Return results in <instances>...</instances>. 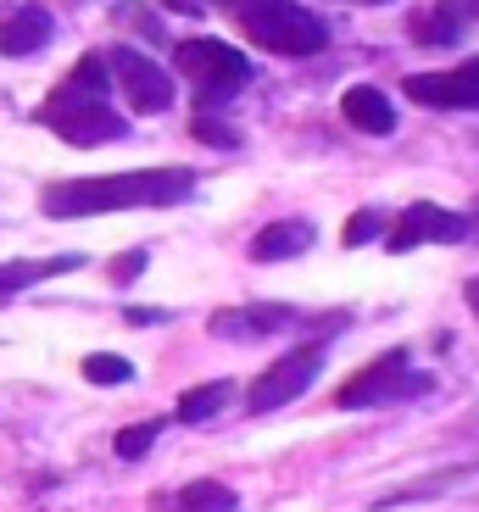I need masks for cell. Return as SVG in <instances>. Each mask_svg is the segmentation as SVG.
Listing matches in <instances>:
<instances>
[{"instance_id": "cell-3", "label": "cell", "mask_w": 479, "mask_h": 512, "mask_svg": "<svg viewBox=\"0 0 479 512\" xmlns=\"http://www.w3.org/2000/svg\"><path fill=\"white\" fill-rule=\"evenodd\" d=\"M234 23L251 45L273 56H318L329 51V23L296 0H240L234 6Z\"/></svg>"}, {"instance_id": "cell-24", "label": "cell", "mask_w": 479, "mask_h": 512, "mask_svg": "<svg viewBox=\"0 0 479 512\" xmlns=\"http://www.w3.org/2000/svg\"><path fill=\"white\" fill-rule=\"evenodd\" d=\"M468 307H474V312H479V279H474V284H468Z\"/></svg>"}, {"instance_id": "cell-17", "label": "cell", "mask_w": 479, "mask_h": 512, "mask_svg": "<svg viewBox=\"0 0 479 512\" xmlns=\"http://www.w3.org/2000/svg\"><path fill=\"white\" fill-rule=\"evenodd\" d=\"M229 396H234L229 379L195 384V390H184V396H179V423H207V418H218V412L229 407Z\"/></svg>"}, {"instance_id": "cell-8", "label": "cell", "mask_w": 479, "mask_h": 512, "mask_svg": "<svg viewBox=\"0 0 479 512\" xmlns=\"http://www.w3.org/2000/svg\"><path fill=\"white\" fill-rule=\"evenodd\" d=\"M468 234H474V223H468L463 212H446V206H435V201H418L385 229V245L402 256V251H413V245H457V240H468Z\"/></svg>"}, {"instance_id": "cell-15", "label": "cell", "mask_w": 479, "mask_h": 512, "mask_svg": "<svg viewBox=\"0 0 479 512\" xmlns=\"http://www.w3.org/2000/svg\"><path fill=\"white\" fill-rule=\"evenodd\" d=\"M468 17H474L468 0H441L429 17H418V23H413V39H418V45H435V51H441V45H457L463 28H468Z\"/></svg>"}, {"instance_id": "cell-27", "label": "cell", "mask_w": 479, "mask_h": 512, "mask_svg": "<svg viewBox=\"0 0 479 512\" xmlns=\"http://www.w3.org/2000/svg\"><path fill=\"white\" fill-rule=\"evenodd\" d=\"M468 6H474V12H479V0H468Z\"/></svg>"}, {"instance_id": "cell-19", "label": "cell", "mask_w": 479, "mask_h": 512, "mask_svg": "<svg viewBox=\"0 0 479 512\" xmlns=\"http://www.w3.org/2000/svg\"><path fill=\"white\" fill-rule=\"evenodd\" d=\"M190 134H195V140H207V145H218V151H234V145H240V128H229L218 112H207V106H195Z\"/></svg>"}, {"instance_id": "cell-22", "label": "cell", "mask_w": 479, "mask_h": 512, "mask_svg": "<svg viewBox=\"0 0 479 512\" xmlns=\"http://www.w3.org/2000/svg\"><path fill=\"white\" fill-rule=\"evenodd\" d=\"M145 262H151V251H123V256L112 262V284H134Z\"/></svg>"}, {"instance_id": "cell-1", "label": "cell", "mask_w": 479, "mask_h": 512, "mask_svg": "<svg viewBox=\"0 0 479 512\" xmlns=\"http://www.w3.org/2000/svg\"><path fill=\"white\" fill-rule=\"evenodd\" d=\"M195 195L190 167H134V173H95L39 190L45 218H95V212H140V206H179Z\"/></svg>"}, {"instance_id": "cell-7", "label": "cell", "mask_w": 479, "mask_h": 512, "mask_svg": "<svg viewBox=\"0 0 479 512\" xmlns=\"http://www.w3.org/2000/svg\"><path fill=\"white\" fill-rule=\"evenodd\" d=\"M106 56V73L117 78V90H123V101L134 106L140 117H156L173 106V73L168 67H156L145 51H134V45H112Z\"/></svg>"}, {"instance_id": "cell-26", "label": "cell", "mask_w": 479, "mask_h": 512, "mask_svg": "<svg viewBox=\"0 0 479 512\" xmlns=\"http://www.w3.org/2000/svg\"><path fill=\"white\" fill-rule=\"evenodd\" d=\"M223 6H240V0H223Z\"/></svg>"}, {"instance_id": "cell-13", "label": "cell", "mask_w": 479, "mask_h": 512, "mask_svg": "<svg viewBox=\"0 0 479 512\" xmlns=\"http://www.w3.org/2000/svg\"><path fill=\"white\" fill-rule=\"evenodd\" d=\"M312 240H318V229H312L307 218L268 223V229H257V240H251V262H285V256L312 251Z\"/></svg>"}, {"instance_id": "cell-14", "label": "cell", "mask_w": 479, "mask_h": 512, "mask_svg": "<svg viewBox=\"0 0 479 512\" xmlns=\"http://www.w3.org/2000/svg\"><path fill=\"white\" fill-rule=\"evenodd\" d=\"M84 268V256L67 251V256H39V262H0V301H12V295H23L28 284L39 279H56V273H73Z\"/></svg>"}, {"instance_id": "cell-6", "label": "cell", "mask_w": 479, "mask_h": 512, "mask_svg": "<svg viewBox=\"0 0 479 512\" xmlns=\"http://www.w3.org/2000/svg\"><path fill=\"white\" fill-rule=\"evenodd\" d=\"M324 373V346L312 340V346H296L285 351L279 362H268V368L251 379L246 390V412H279L285 401H301L312 390V379Z\"/></svg>"}, {"instance_id": "cell-18", "label": "cell", "mask_w": 479, "mask_h": 512, "mask_svg": "<svg viewBox=\"0 0 479 512\" xmlns=\"http://www.w3.org/2000/svg\"><path fill=\"white\" fill-rule=\"evenodd\" d=\"M156 435H162V423H156V418H145V423H129V429H117V440H112V446H117V457H123V462H140L145 451L156 446Z\"/></svg>"}, {"instance_id": "cell-21", "label": "cell", "mask_w": 479, "mask_h": 512, "mask_svg": "<svg viewBox=\"0 0 479 512\" xmlns=\"http://www.w3.org/2000/svg\"><path fill=\"white\" fill-rule=\"evenodd\" d=\"M385 212H379V206H363V212H351V223H346V234H340V240L351 245V251H357V245H368V240H379V234H385Z\"/></svg>"}, {"instance_id": "cell-9", "label": "cell", "mask_w": 479, "mask_h": 512, "mask_svg": "<svg viewBox=\"0 0 479 512\" xmlns=\"http://www.w3.org/2000/svg\"><path fill=\"white\" fill-rule=\"evenodd\" d=\"M402 90L407 101L435 106V112H479V56L463 67H446V73H413Z\"/></svg>"}, {"instance_id": "cell-5", "label": "cell", "mask_w": 479, "mask_h": 512, "mask_svg": "<svg viewBox=\"0 0 479 512\" xmlns=\"http://www.w3.org/2000/svg\"><path fill=\"white\" fill-rule=\"evenodd\" d=\"M173 62L190 78L195 106H207V112H223V101L251 84V62L223 39H184V45H173Z\"/></svg>"}, {"instance_id": "cell-25", "label": "cell", "mask_w": 479, "mask_h": 512, "mask_svg": "<svg viewBox=\"0 0 479 512\" xmlns=\"http://www.w3.org/2000/svg\"><path fill=\"white\" fill-rule=\"evenodd\" d=\"M351 6H385V0H351Z\"/></svg>"}, {"instance_id": "cell-4", "label": "cell", "mask_w": 479, "mask_h": 512, "mask_svg": "<svg viewBox=\"0 0 479 512\" xmlns=\"http://www.w3.org/2000/svg\"><path fill=\"white\" fill-rule=\"evenodd\" d=\"M435 390V379H429L424 368H413V351H385V357H374L368 368H357L346 384L335 390V407L346 412H363V407H396V401H418Z\"/></svg>"}, {"instance_id": "cell-12", "label": "cell", "mask_w": 479, "mask_h": 512, "mask_svg": "<svg viewBox=\"0 0 479 512\" xmlns=\"http://www.w3.org/2000/svg\"><path fill=\"white\" fill-rule=\"evenodd\" d=\"M340 117H346L357 134H396V106L385 101V90H374V84H351L346 95H340Z\"/></svg>"}, {"instance_id": "cell-11", "label": "cell", "mask_w": 479, "mask_h": 512, "mask_svg": "<svg viewBox=\"0 0 479 512\" xmlns=\"http://www.w3.org/2000/svg\"><path fill=\"white\" fill-rule=\"evenodd\" d=\"M56 34V17L45 6H17L12 17H0V56H34L45 51Z\"/></svg>"}, {"instance_id": "cell-10", "label": "cell", "mask_w": 479, "mask_h": 512, "mask_svg": "<svg viewBox=\"0 0 479 512\" xmlns=\"http://www.w3.org/2000/svg\"><path fill=\"white\" fill-rule=\"evenodd\" d=\"M296 323H301V312H296V307H279V301L212 312V334H218V340H268V334L296 329Z\"/></svg>"}, {"instance_id": "cell-23", "label": "cell", "mask_w": 479, "mask_h": 512, "mask_svg": "<svg viewBox=\"0 0 479 512\" xmlns=\"http://www.w3.org/2000/svg\"><path fill=\"white\" fill-rule=\"evenodd\" d=\"M173 312H162V307H129V323H168Z\"/></svg>"}, {"instance_id": "cell-20", "label": "cell", "mask_w": 479, "mask_h": 512, "mask_svg": "<svg viewBox=\"0 0 479 512\" xmlns=\"http://www.w3.org/2000/svg\"><path fill=\"white\" fill-rule=\"evenodd\" d=\"M84 379H90V384H129L134 379V362L112 357V351H95V357H84Z\"/></svg>"}, {"instance_id": "cell-2", "label": "cell", "mask_w": 479, "mask_h": 512, "mask_svg": "<svg viewBox=\"0 0 479 512\" xmlns=\"http://www.w3.org/2000/svg\"><path fill=\"white\" fill-rule=\"evenodd\" d=\"M34 117L51 134H62L67 145H106V140H123L129 134V117L112 112V73H106L101 51L78 56L73 73L62 78V90L45 95V106Z\"/></svg>"}, {"instance_id": "cell-16", "label": "cell", "mask_w": 479, "mask_h": 512, "mask_svg": "<svg viewBox=\"0 0 479 512\" xmlns=\"http://www.w3.org/2000/svg\"><path fill=\"white\" fill-rule=\"evenodd\" d=\"M168 512H240V496L229 485H218V479H195V485H184L168 501Z\"/></svg>"}]
</instances>
